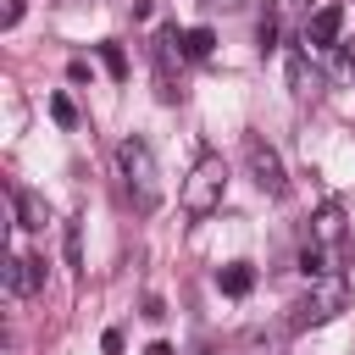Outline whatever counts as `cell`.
<instances>
[{"label": "cell", "instance_id": "cell-7", "mask_svg": "<svg viewBox=\"0 0 355 355\" xmlns=\"http://www.w3.org/2000/svg\"><path fill=\"white\" fill-rule=\"evenodd\" d=\"M311 239H316V244H327V250L344 239V205H338V200H327V205L316 211V222H311Z\"/></svg>", "mask_w": 355, "mask_h": 355}, {"label": "cell", "instance_id": "cell-3", "mask_svg": "<svg viewBox=\"0 0 355 355\" xmlns=\"http://www.w3.org/2000/svg\"><path fill=\"white\" fill-rule=\"evenodd\" d=\"M344 305H349V283H344L338 272H322V277H311V294L294 305V327H322V322H333Z\"/></svg>", "mask_w": 355, "mask_h": 355}, {"label": "cell", "instance_id": "cell-5", "mask_svg": "<svg viewBox=\"0 0 355 355\" xmlns=\"http://www.w3.org/2000/svg\"><path fill=\"white\" fill-rule=\"evenodd\" d=\"M6 288H11L17 300H33V294L44 288V266H39L33 255H6Z\"/></svg>", "mask_w": 355, "mask_h": 355}, {"label": "cell", "instance_id": "cell-2", "mask_svg": "<svg viewBox=\"0 0 355 355\" xmlns=\"http://www.w3.org/2000/svg\"><path fill=\"white\" fill-rule=\"evenodd\" d=\"M222 189H227V166H222V155H200L194 161V172L183 178V216H211L216 205H222Z\"/></svg>", "mask_w": 355, "mask_h": 355}, {"label": "cell", "instance_id": "cell-12", "mask_svg": "<svg viewBox=\"0 0 355 355\" xmlns=\"http://www.w3.org/2000/svg\"><path fill=\"white\" fill-rule=\"evenodd\" d=\"M255 44H261V55H272V50H277V11H272V6H266V11H261V22H255Z\"/></svg>", "mask_w": 355, "mask_h": 355}, {"label": "cell", "instance_id": "cell-4", "mask_svg": "<svg viewBox=\"0 0 355 355\" xmlns=\"http://www.w3.org/2000/svg\"><path fill=\"white\" fill-rule=\"evenodd\" d=\"M244 166H250V178H255V189H261V194H272V200H277V194L288 189L283 155H277V150H272L261 133H250V139H244Z\"/></svg>", "mask_w": 355, "mask_h": 355}, {"label": "cell", "instance_id": "cell-1", "mask_svg": "<svg viewBox=\"0 0 355 355\" xmlns=\"http://www.w3.org/2000/svg\"><path fill=\"white\" fill-rule=\"evenodd\" d=\"M116 172H122V189L139 211H155L161 205V166H155V150L144 139H122L116 144Z\"/></svg>", "mask_w": 355, "mask_h": 355}, {"label": "cell", "instance_id": "cell-18", "mask_svg": "<svg viewBox=\"0 0 355 355\" xmlns=\"http://www.w3.org/2000/svg\"><path fill=\"white\" fill-rule=\"evenodd\" d=\"M200 6H211V11H239L244 0H200Z\"/></svg>", "mask_w": 355, "mask_h": 355}, {"label": "cell", "instance_id": "cell-19", "mask_svg": "<svg viewBox=\"0 0 355 355\" xmlns=\"http://www.w3.org/2000/svg\"><path fill=\"white\" fill-rule=\"evenodd\" d=\"M144 355H172V344H150V349H144Z\"/></svg>", "mask_w": 355, "mask_h": 355}, {"label": "cell", "instance_id": "cell-17", "mask_svg": "<svg viewBox=\"0 0 355 355\" xmlns=\"http://www.w3.org/2000/svg\"><path fill=\"white\" fill-rule=\"evenodd\" d=\"M100 349H105V355H122V333L105 327V333H100Z\"/></svg>", "mask_w": 355, "mask_h": 355}, {"label": "cell", "instance_id": "cell-15", "mask_svg": "<svg viewBox=\"0 0 355 355\" xmlns=\"http://www.w3.org/2000/svg\"><path fill=\"white\" fill-rule=\"evenodd\" d=\"M100 61H105V72H111V78H128V61H122V50H116V44H100Z\"/></svg>", "mask_w": 355, "mask_h": 355}, {"label": "cell", "instance_id": "cell-8", "mask_svg": "<svg viewBox=\"0 0 355 355\" xmlns=\"http://www.w3.org/2000/svg\"><path fill=\"white\" fill-rule=\"evenodd\" d=\"M11 205H17V227H33V233H39V227L50 222V211H44V200H39L33 189H11Z\"/></svg>", "mask_w": 355, "mask_h": 355}, {"label": "cell", "instance_id": "cell-14", "mask_svg": "<svg viewBox=\"0 0 355 355\" xmlns=\"http://www.w3.org/2000/svg\"><path fill=\"white\" fill-rule=\"evenodd\" d=\"M61 244H67V266L83 272V233H78V222H67V239Z\"/></svg>", "mask_w": 355, "mask_h": 355}, {"label": "cell", "instance_id": "cell-9", "mask_svg": "<svg viewBox=\"0 0 355 355\" xmlns=\"http://www.w3.org/2000/svg\"><path fill=\"white\" fill-rule=\"evenodd\" d=\"M216 283H222V294H233V300H239V294H250V288H255V272H250L244 261H233V266H222V277H216Z\"/></svg>", "mask_w": 355, "mask_h": 355}, {"label": "cell", "instance_id": "cell-11", "mask_svg": "<svg viewBox=\"0 0 355 355\" xmlns=\"http://www.w3.org/2000/svg\"><path fill=\"white\" fill-rule=\"evenodd\" d=\"M300 272H305V277H322V272H333V266H327V244H316V239H311V244L300 250Z\"/></svg>", "mask_w": 355, "mask_h": 355}, {"label": "cell", "instance_id": "cell-16", "mask_svg": "<svg viewBox=\"0 0 355 355\" xmlns=\"http://www.w3.org/2000/svg\"><path fill=\"white\" fill-rule=\"evenodd\" d=\"M50 116H55L61 128H72V122H78V111H72V100H67V94H55V100H50Z\"/></svg>", "mask_w": 355, "mask_h": 355}, {"label": "cell", "instance_id": "cell-6", "mask_svg": "<svg viewBox=\"0 0 355 355\" xmlns=\"http://www.w3.org/2000/svg\"><path fill=\"white\" fill-rule=\"evenodd\" d=\"M338 33H344V6H322V11L305 22V44H311V50L338 44Z\"/></svg>", "mask_w": 355, "mask_h": 355}, {"label": "cell", "instance_id": "cell-13", "mask_svg": "<svg viewBox=\"0 0 355 355\" xmlns=\"http://www.w3.org/2000/svg\"><path fill=\"white\" fill-rule=\"evenodd\" d=\"M183 50H189L194 61H205V55L216 50V33H211V28H189V33H183Z\"/></svg>", "mask_w": 355, "mask_h": 355}, {"label": "cell", "instance_id": "cell-10", "mask_svg": "<svg viewBox=\"0 0 355 355\" xmlns=\"http://www.w3.org/2000/svg\"><path fill=\"white\" fill-rule=\"evenodd\" d=\"M288 78H294V94H311V89H316V72H311L305 50H294V55H288Z\"/></svg>", "mask_w": 355, "mask_h": 355}]
</instances>
